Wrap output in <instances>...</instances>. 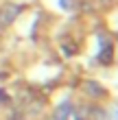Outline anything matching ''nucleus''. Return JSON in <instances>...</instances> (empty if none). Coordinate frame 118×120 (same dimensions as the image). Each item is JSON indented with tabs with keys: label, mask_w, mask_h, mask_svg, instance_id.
<instances>
[{
	"label": "nucleus",
	"mask_w": 118,
	"mask_h": 120,
	"mask_svg": "<svg viewBox=\"0 0 118 120\" xmlns=\"http://www.w3.org/2000/svg\"><path fill=\"white\" fill-rule=\"evenodd\" d=\"M18 13H20V7L18 4H7L2 11H0V22L2 24H11L13 20L18 18Z\"/></svg>",
	"instance_id": "1"
},
{
	"label": "nucleus",
	"mask_w": 118,
	"mask_h": 120,
	"mask_svg": "<svg viewBox=\"0 0 118 120\" xmlns=\"http://www.w3.org/2000/svg\"><path fill=\"white\" fill-rule=\"evenodd\" d=\"M83 90H85V94H88V96H92V98H99V96L105 94L103 85H99L96 81H85V83H83Z\"/></svg>",
	"instance_id": "2"
},
{
	"label": "nucleus",
	"mask_w": 118,
	"mask_h": 120,
	"mask_svg": "<svg viewBox=\"0 0 118 120\" xmlns=\"http://www.w3.org/2000/svg\"><path fill=\"white\" fill-rule=\"evenodd\" d=\"M68 118H70V105H59V107H57V111H55V114H53V120H68Z\"/></svg>",
	"instance_id": "3"
},
{
	"label": "nucleus",
	"mask_w": 118,
	"mask_h": 120,
	"mask_svg": "<svg viewBox=\"0 0 118 120\" xmlns=\"http://www.w3.org/2000/svg\"><path fill=\"white\" fill-rule=\"evenodd\" d=\"M112 46H109V44H105V46H103V50L99 52V59H101V63H109V61H112Z\"/></svg>",
	"instance_id": "4"
},
{
	"label": "nucleus",
	"mask_w": 118,
	"mask_h": 120,
	"mask_svg": "<svg viewBox=\"0 0 118 120\" xmlns=\"http://www.w3.org/2000/svg\"><path fill=\"white\" fill-rule=\"evenodd\" d=\"M61 48H64V52H66V55H72V52H74V46H72V44H64Z\"/></svg>",
	"instance_id": "5"
},
{
	"label": "nucleus",
	"mask_w": 118,
	"mask_h": 120,
	"mask_svg": "<svg viewBox=\"0 0 118 120\" xmlns=\"http://www.w3.org/2000/svg\"><path fill=\"white\" fill-rule=\"evenodd\" d=\"M59 2H61L64 9H72V0H59Z\"/></svg>",
	"instance_id": "6"
},
{
	"label": "nucleus",
	"mask_w": 118,
	"mask_h": 120,
	"mask_svg": "<svg viewBox=\"0 0 118 120\" xmlns=\"http://www.w3.org/2000/svg\"><path fill=\"white\" fill-rule=\"evenodd\" d=\"M2 98H4V92H2V90H0V101H2Z\"/></svg>",
	"instance_id": "7"
},
{
	"label": "nucleus",
	"mask_w": 118,
	"mask_h": 120,
	"mask_svg": "<svg viewBox=\"0 0 118 120\" xmlns=\"http://www.w3.org/2000/svg\"><path fill=\"white\" fill-rule=\"evenodd\" d=\"M77 120H81V118H77Z\"/></svg>",
	"instance_id": "8"
}]
</instances>
